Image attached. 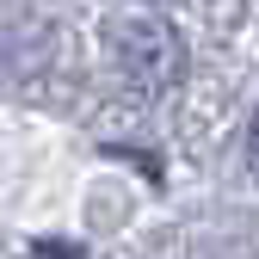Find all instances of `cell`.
I'll return each instance as SVG.
<instances>
[{
	"instance_id": "cell-1",
	"label": "cell",
	"mask_w": 259,
	"mask_h": 259,
	"mask_svg": "<svg viewBox=\"0 0 259 259\" xmlns=\"http://www.w3.org/2000/svg\"><path fill=\"white\" fill-rule=\"evenodd\" d=\"M111 50H117V68L130 87L142 93H167L179 74H185V44L167 19H130L111 31Z\"/></svg>"
},
{
	"instance_id": "cell-2",
	"label": "cell",
	"mask_w": 259,
	"mask_h": 259,
	"mask_svg": "<svg viewBox=\"0 0 259 259\" xmlns=\"http://www.w3.org/2000/svg\"><path fill=\"white\" fill-rule=\"evenodd\" d=\"M247 160H253V179H259V111H253V130H247Z\"/></svg>"
}]
</instances>
